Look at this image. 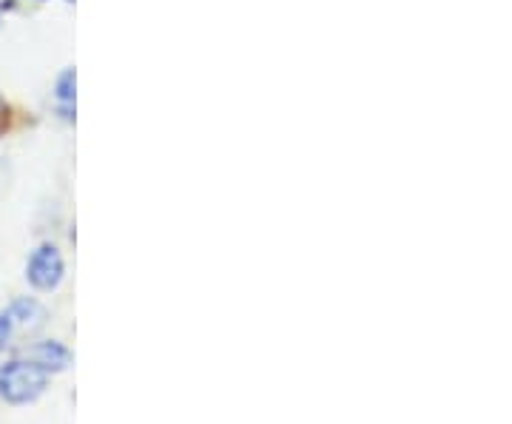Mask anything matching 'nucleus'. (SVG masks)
Returning a JSON list of instances; mask_svg holds the SVG:
<instances>
[{"instance_id": "20e7f679", "label": "nucleus", "mask_w": 512, "mask_h": 424, "mask_svg": "<svg viewBox=\"0 0 512 424\" xmlns=\"http://www.w3.org/2000/svg\"><path fill=\"white\" fill-rule=\"evenodd\" d=\"M26 359L35 362L37 368L46 370V373H63V370L72 365V351L60 342H37L26 351Z\"/></svg>"}, {"instance_id": "f03ea898", "label": "nucleus", "mask_w": 512, "mask_h": 424, "mask_svg": "<svg viewBox=\"0 0 512 424\" xmlns=\"http://www.w3.org/2000/svg\"><path fill=\"white\" fill-rule=\"evenodd\" d=\"M66 277V262L60 257L57 245L43 242L32 251V257L26 262V279L37 291H55L57 285Z\"/></svg>"}, {"instance_id": "7ed1b4c3", "label": "nucleus", "mask_w": 512, "mask_h": 424, "mask_svg": "<svg viewBox=\"0 0 512 424\" xmlns=\"http://www.w3.org/2000/svg\"><path fill=\"white\" fill-rule=\"evenodd\" d=\"M3 316L9 319L12 331H15V328H18V331H37V328L46 325L49 311H46L43 302H37L35 296H18V299L9 302V308L3 311Z\"/></svg>"}, {"instance_id": "f257e3e1", "label": "nucleus", "mask_w": 512, "mask_h": 424, "mask_svg": "<svg viewBox=\"0 0 512 424\" xmlns=\"http://www.w3.org/2000/svg\"><path fill=\"white\" fill-rule=\"evenodd\" d=\"M49 385V373L29 359H12L0 368V399L9 405H29Z\"/></svg>"}, {"instance_id": "0eeeda50", "label": "nucleus", "mask_w": 512, "mask_h": 424, "mask_svg": "<svg viewBox=\"0 0 512 424\" xmlns=\"http://www.w3.org/2000/svg\"><path fill=\"white\" fill-rule=\"evenodd\" d=\"M3 3H9V0H0V6H3Z\"/></svg>"}, {"instance_id": "39448f33", "label": "nucleus", "mask_w": 512, "mask_h": 424, "mask_svg": "<svg viewBox=\"0 0 512 424\" xmlns=\"http://www.w3.org/2000/svg\"><path fill=\"white\" fill-rule=\"evenodd\" d=\"M74 69H63L57 74L55 89H52V97H55V106L60 111V117L72 120L74 117Z\"/></svg>"}, {"instance_id": "423d86ee", "label": "nucleus", "mask_w": 512, "mask_h": 424, "mask_svg": "<svg viewBox=\"0 0 512 424\" xmlns=\"http://www.w3.org/2000/svg\"><path fill=\"white\" fill-rule=\"evenodd\" d=\"M9 336H12V325H9V319L0 314V351L9 345Z\"/></svg>"}]
</instances>
